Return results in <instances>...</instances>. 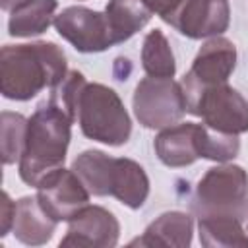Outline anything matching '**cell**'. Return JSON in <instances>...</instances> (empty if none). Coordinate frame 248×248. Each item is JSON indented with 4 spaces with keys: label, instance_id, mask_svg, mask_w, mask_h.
Instances as JSON below:
<instances>
[{
    "label": "cell",
    "instance_id": "cell-17",
    "mask_svg": "<svg viewBox=\"0 0 248 248\" xmlns=\"http://www.w3.org/2000/svg\"><path fill=\"white\" fill-rule=\"evenodd\" d=\"M56 0H25L10 12L8 33L12 37H37L54 25Z\"/></svg>",
    "mask_w": 248,
    "mask_h": 248
},
{
    "label": "cell",
    "instance_id": "cell-2",
    "mask_svg": "<svg viewBox=\"0 0 248 248\" xmlns=\"http://www.w3.org/2000/svg\"><path fill=\"white\" fill-rule=\"evenodd\" d=\"M72 118L48 99L29 116L25 147L17 163L19 178L27 186L37 188L48 172L64 167L72 140Z\"/></svg>",
    "mask_w": 248,
    "mask_h": 248
},
{
    "label": "cell",
    "instance_id": "cell-22",
    "mask_svg": "<svg viewBox=\"0 0 248 248\" xmlns=\"http://www.w3.org/2000/svg\"><path fill=\"white\" fill-rule=\"evenodd\" d=\"M14 217H16V202L10 198L8 192H2V202H0V236H6L8 232H12Z\"/></svg>",
    "mask_w": 248,
    "mask_h": 248
},
{
    "label": "cell",
    "instance_id": "cell-13",
    "mask_svg": "<svg viewBox=\"0 0 248 248\" xmlns=\"http://www.w3.org/2000/svg\"><path fill=\"white\" fill-rule=\"evenodd\" d=\"M56 225L58 223L41 207L37 196H23L16 200L12 232L17 242L25 246H43L54 236Z\"/></svg>",
    "mask_w": 248,
    "mask_h": 248
},
{
    "label": "cell",
    "instance_id": "cell-19",
    "mask_svg": "<svg viewBox=\"0 0 248 248\" xmlns=\"http://www.w3.org/2000/svg\"><path fill=\"white\" fill-rule=\"evenodd\" d=\"M198 234L205 248H248V232L234 217H202Z\"/></svg>",
    "mask_w": 248,
    "mask_h": 248
},
{
    "label": "cell",
    "instance_id": "cell-11",
    "mask_svg": "<svg viewBox=\"0 0 248 248\" xmlns=\"http://www.w3.org/2000/svg\"><path fill=\"white\" fill-rule=\"evenodd\" d=\"M120 238V223L103 205L87 203L70 221L60 248H112Z\"/></svg>",
    "mask_w": 248,
    "mask_h": 248
},
{
    "label": "cell",
    "instance_id": "cell-1",
    "mask_svg": "<svg viewBox=\"0 0 248 248\" xmlns=\"http://www.w3.org/2000/svg\"><path fill=\"white\" fill-rule=\"evenodd\" d=\"M66 74L68 58L56 43L4 45L0 50V91L10 101H29Z\"/></svg>",
    "mask_w": 248,
    "mask_h": 248
},
{
    "label": "cell",
    "instance_id": "cell-15",
    "mask_svg": "<svg viewBox=\"0 0 248 248\" xmlns=\"http://www.w3.org/2000/svg\"><path fill=\"white\" fill-rule=\"evenodd\" d=\"M110 196L130 209H140L149 196V176L140 163L114 157L110 174Z\"/></svg>",
    "mask_w": 248,
    "mask_h": 248
},
{
    "label": "cell",
    "instance_id": "cell-25",
    "mask_svg": "<svg viewBox=\"0 0 248 248\" xmlns=\"http://www.w3.org/2000/svg\"><path fill=\"white\" fill-rule=\"evenodd\" d=\"M246 219H248V217H246Z\"/></svg>",
    "mask_w": 248,
    "mask_h": 248
},
{
    "label": "cell",
    "instance_id": "cell-14",
    "mask_svg": "<svg viewBox=\"0 0 248 248\" xmlns=\"http://www.w3.org/2000/svg\"><path fill=\"white\" fill-rule=\"evenodd\" d=\"M194 219L184 211H165L151 221L143 234L134 238L130 246H170L186 248L192 244Z\"/></svg>",
    "mask_w": 248,
    "mask_h": 248
},
{
    "label": "cell",
    "instance_id": "cell-10",
    "mask_svg": "<svg viewBox=\"0 0 248 248\" xmlns=\"http://www.w3.org/2000/svg\"><path fill=\"white\" fill-rule=\"evenodd\" d=\"M89 190L72 169H56L37 184V200L41 207L56 221H70L89 203Z\"/></svg>",
    "mask_w": 248,
    "mask_h": 248
},
{
    "label": "cell",
    "instance_id": "cell-21",
    "mask_svg": "<svg viewBox=\"0 0 248 248\" xmlns=\"http://www.w3.org/2000/svg\"><path fill=\"white\" fill-rule=\"evenodd\" d=\"M27 122L19 112L12 110H2L0 114V140H2V163L4 165H14L19 163L23 147H25V136H27Z\"/></svg>",
    "mask_w": 248,
    "mask_h": 248
},
{
    "label": "cell",
    "instance_id": "cell-6",
    "mask_svg": "<svg viewBox=\"0 0 248 248\" xmlns=\"http://www.w3.org/2000/svg\"><path fill=\"white\" fill-rule=\"evenodd\" d=\"M132 110L136 120L147 130H163L182 120L186 101L180 81L172 78H143L132 95Z\"/></svg>",
    "mask_w": 248,
    "mask_h": 248
},
{
    "label": "cell",
    "instance_id": "cell-18",
    "mask_svg": "<svg viewBox=\"0 0 248 248\" xmlns=\"http://www.w3.org/2000/svg\"><path fill=\"white\" fill-rule=\"evenodd\" d=\"M114 157L107 155L101 149H85L81 151L74 163L72 170L79 176L91 196L105 198L110 196V174H112Z\"/></svg>",
    "mask_w": 248,
    "mask_h": 248
},
{
    "label": "cell",
    "instance_id": "cell-16",
    "mask_svg": "<svg viewBox=\"0 0 248 248\" xmlns=\"http://www.w3.org/2000/svg\"><path fill=\"white\" fill-rule=\"evenodd\" d=\"M151 16L153 12L145 0H108L105 6V17L114 45L132 39L149 23Z\"/></svg>",
    "mask_w": 248,
    "mask_h": 248
},
{
    "label": "cell",
    "instance_id": "cell-7",
    "mask_svg": "<svg viewBox=\"0 0 248 248\" xmlns=\"http://www.w3.org/2000/svg\"><path fill=\"white\" fill-rule=\"evenodd\" d=\"M186 112L223 134L240 136L248 132V101L229 83H219L188 97Z\"/></svg>",
    "mask_w": 248,
    "mask_h": 248
},
{
    "label": "cell",
    "instance_id": "cell-24",
    "mask_svg": "<svg viewBox=\"0 0 248 248\" xmlns=\"http://www.w3.org/2000/svg\"><path fill=\"white\" fill-rule=\"evenodd\" d=\"M23 2H25V0H0V8H2L4 12H8V14H10L14 8H17V6H19V4H23Z\"/></svg>",
    "mask_w": 248,
    "mask_h": 248
},
{
    "label": "cell",
    "instance_id": "cell-3",
    "mask_svg": "<svg viewBox=\"0 0 248 248\" xmlns=\"http://www.w3.org/2000/svg\"><path fill=\"white\" fill-rule=\"evenodd\" d=\"M153 149L165 167L182 169L198 159L229 163L238 155L240 140L238 136L217 132L203 122H176L159 130Z\"/></svg>",
    "mask_w": 248,
    "mask_h": 248
},
{
    "label": "cell",
    "instance_id": "cell-4",
    "mask_svg": "<svg viewBox=\"0 0 248 248\" xmlns=\"http://www.w3.org/2000/svg\"><path fill=\"white\" fill-rule=\"evenodd\" d=\"M76 124L87 140L120 147L132 136V118L120 95L97 81H85L76 103Z\"/></svg>",
    "mask_w": 248,
    "mask_h": 248
},
{
    "label": "cell",
    "instance_id": "cell-23",
    "mask_svg": "<svg viewBox=\"0 0 248 248\" xmlns=\"http://www.w3.org/2000/svg\"><path fill=\"white\" fill-rule=\"evenodd\" d=\"M184 0H145V4L151 8L153 14H157L165 23L172 19V16L178 12Z\"/></svg>",
    "mask_w": 248,
    "mask_h": 248
},
{
    "label": "cell",
    "instance_id": "cell-5",
    "mask_svg": "<svg viewBox=\"0 0 248 248\" xmlns=\"http://www.w3.org/2000/svg\"><path fill=\"white\" fill-rule=\"evenodd\" d=\"M192 213L202 217H248V172L234 163H219L198 180L190 202Z\"/></svg>",
    "mask_w": 248,
    "mask_h": 248
},
{
    "label": "cell",
    "instance_id": "cell-20",
    "mask_svg": "<svg viewBox=\"0 0 248 248\" xmlns=\"http://www.w3.org/2000/svg\"><path fill=\"white\" fill-rule=\"evenodd\" d=\"M141 68L151 78H174L176 60L169 39L161 29H153L143 37L141 45Z\"/></svg>",
    "mask_w": 248,
    "mask_h": 248
},
{
    "label": "cell",
    "instance_id": "cell-8",
    "mask_svg": "<svg viewBox=\"0 0 248 248\" xmlns=\"http://www.w3.org/2000/svg\"><path fill=\"white\" fill-rule=\"evenodd\" d=\"M236 58L238 52L231 39L223 35L207 39L192 60L190 70L180 79L184 101L202 89L229 83V78L236 68Z\"/></svg>",
    "mask_w": 248,
    "mask_h": 248
},
{
    "label": "cell",
    "instance_id": "cell-12",
    "mask_svg": "<svg viewBox=\"0 0 248 248\" xmlns=\"http://www.w3.org/2000/svg\"><path fill=\"white\" fill-rule=\"evenodd\" d=\"M229 0H184L169 21L180 35L188 39H211L229 29Z\"/></svg>",
    "mask_w": 248,
    "mask_h": 248
},
{
    "label": "cell",
    "instance_id": "cell-9",
    "mask_svg": "<svg viewBox=\"0 0 248 248\" xmlns=\"http://www.w3.org/2000/svg\"><path fill=\"white\" fill-rule=\"evenodd\" d=\"M56 33L66 39L78 52L93 54L114 46L105 12L85 6H68L54 17Z\"/></svg>",
    "mask_w": 248,
    "mask_h": 248
}]
</instances>
